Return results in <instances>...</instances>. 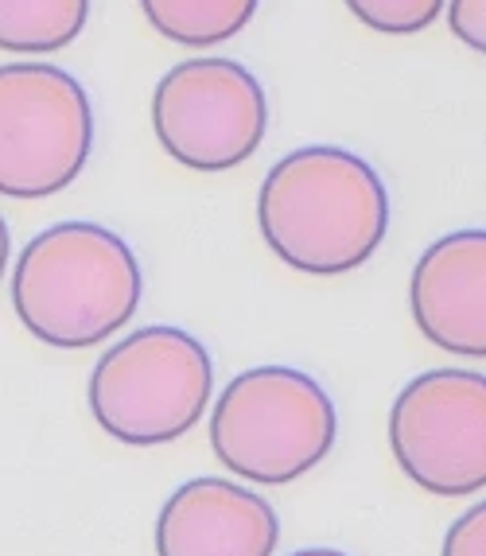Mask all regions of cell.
<instances>
[{"mask_svg":"<svg viewBox=\"0 0 486 556\" xmlns=\"http://www.w3.org/2000/svg\"><path fill=\"white\" fill-rule=\"evenodd\" d=\"M269 250L296 273L362 269L389 230V195L374 167L338 144H308L269 167L257 195Z\"/></svg>","mask_w":486,"mask_h":556,"instance_id":"6da1fadb","label":"cell"},{"mask_svg":"<svg viewBox=\"0 0 486 556\" xmlns=\"http://www.w3.org/2000/svg\"><path fill=\"white\" fill-rule=\"evenodd\" d=\"M141 265L122 233L59 223L24 245L12 269V307L31 339L86 351L117 334L141 307Z\"/></svg>","mask_w":486,"mask_h":556,"instance_id":"7a4b0ae2","label":"cell"},{"mask_svg":"<svg viewBox=\"0 0 486 556\" xmlns=\"http://www.w3.org/2000/svg\"><path fill=\"white\" fill-rule=\"evenodd\" d=\"M338 413L316 378L296 366H253L215 401L210 452L230 475L289 486L331 455Z\"/></svg>","mask_w":486,"mask_h":556,"instance_id":"3957f363","label":"cell"},{"mask_svg":"<svg viewBox=\"0 0 486 556\" xmlns=\"http://www.w3.org/2000/svg\"><path fill=\"white\" fill-rule=\"evenodd\" d=\"M86 397L105 437L129 447L171 444L203 420L215 362L183 327H141L98 358Z\"/></svg>","mask_w":486,"mask_h":556,"instance_id":"277c9868","label":"cell"},{"mask_svg":"<svg viewBox=\"0 0 486 556\" xmlns=\"http://www.w3.org/2000/svg\"><path fill=\"white\" fill-rule=\"evenodd\" d=\"M94 149V105L51 63L0 66V195L51 199L82 176Z\"/></svg>","mask_w":486,"mask_h":556,"instance_id":"5b68a950","label":"cell"},{"mask_svg":"<svg viewBox=\"0 0 486 556\" xmlns=\"http://www.w3.org/2000/svg\"><path fill=\"white\" fill-rule=\"evenodd\" d=\"M269 98L238 59L199 55L171 66L152 90V132L176 164L218 176L261 149Z\"/></svg>","mask_w":486,"mask_h":556,"instance_id":"8992f818","label":"cell"},{"mask_svg":"<svg viewBox=\"0 0 486 556\" xmlns=\"http://www.w3.org/2000/svg\"><path fill=\"white\" fill-rule=\"evenodd\" d=\"M393 459L421 491L468 498L486 491V378L483 370H429L389 408Z\"/></svg>","mask_w":486,"mask_h":556,"instance_id":"52a82bcc","label":"cell"},{"mask_svg":"<svg viewBox=\"0 0 486 556\" xmlns=\"http://www.w3.org/2000/svg\"><path fill=\"white\" fill-rule=\"evenodd\" d=\"M277 541L272 502L226 479L183 482L156 518V556H272Z\"/></svg>","mask_w":486,"mask_h":556,"instance_id":"ba28073f","label":"cell"},{"mask_svg":"<svg viewBox=\"0 0 486 556\" xmlns=\"http://www.w3.org/2000/svg\"><path fill=\"white\" fill-rule=\"evenodd\" d=\"M409 304L429 343L459 358H486V230L432 241L412 269Z\"/></svg>","mask_w":486,"mask_h":556,"instance_id":"9c48e42d","label":"cell"},{"mask_svg":"<svg viewBox=\"0 0 486 556\" xmlns=\"http://www.w3.org/2000/svg\"><path fill=\"white\" fill-rule=\"evenodd\" d=\"M90 24V0H0V51L55 55Z\"/></svg>","mask_w":486,"mask_h":556,"instance_id":"30bf717a","label":"cell"},{"mask_svg":"<svg viewBox=\"0 0 486 556\" xmlns=\"http://www.w3.org/2000/svg\"><path fill=\"white\" fill-rule=\"evenodd\" d=\"M261 0H141L152 31L179 47H215L234 39L253 20Z\"/></svg>","mask_w":486,"mask_h":556,"instance_id":"8fae6325","label":"cell"},{"mask_svg":"<svg viewBox=\"0 0 486 556\" xmlns=\"http://www.w3.org/2000/svg\"><path fill=\"white\" fill-rule=\"evenodd\" d=\"M350 16L382 36H417L444 12V0H343Z\"/></svg>","mask_w":486,"mask_h":556,"instance_id":"7c38bea8","label":"cell"},{"mask_svg":"<svg viewBox=\"0 0 486 556\" xmlns=\"http://www.w3.org/2000/svg\"><path fill=\"white\" fill-rule=\"evenodd\" d=\"M439 556H486V506L475 502L463 518L451 521L448 538H444V553Z\"/></svg>","mask_w":486,"mask_h":556,"instance_id":"4fadbf2b","label":"cell"},{"mask_svg":"<svg viewBox=\"0 0 486 556\" xmlns=\"http://www.w3.org/2000/svg\"><path fill=\"white\" fill-rule=\"evenodd\" d=\"M448 4V24L451 36L463 39L475 55L486 51V0H444Z\"/></svg>","mask_w":486,"mask_h":556,"instance_id":"5bb4252c","label":"cell"},{"mask_svg":"<svg viewBox=\"0 0 486 556\" xmlns=\"http://www.w3.org/2000/svg\"><path fill=\"white\" fill-rule=\"evenodd\" d=\"M9 253H12V238H9V223L0 218V280L9 273Z\"/></svg>","mask_w":486,"mask_h":556,"instance_id":"9a60e30c","label":"cell"},{"mask_svg":"<svg viewBox=\"0 0 486 556\" xmlns=\"http://www.w3.org/2000/svg\"><path fill=\"white\" fill-rule=\"evenodd\" d=\"M289 556H350V553H338V548H299V553Z\"/></svg>","mask_w":486,"mask_h":556,"instance_id":"2e32d148","label":"cell"}]
</instances>
